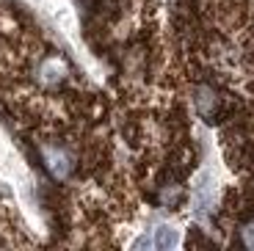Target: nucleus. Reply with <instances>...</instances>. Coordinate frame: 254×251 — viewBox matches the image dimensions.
I'll return each mask as SVG.
<instances>
[{"mask_svg": "<svg viewBox=\"0 0 254 251\" xmlns=\"http://www.w3.org/2000/svg\"><path fill=\"white\" fill-rule=\"evenodd\" d=\"M45 163L58 180H64V177L72 171V157L66 155V149H61V146H45Z\"/></svg>", "mask_w": 254, "mask_h": 251, "instance_id": "1", "label": "nucleus"}, {"mask_svg": "<svg viewBox=\"0 0 254 251\" xmlns=\"http://www.w3.org/2000/svg\"><path fill=\"white\" fill-rule=\"evenodd\" d=\"M177 243H180L177 229H172V226H158V229H155V238H152L155 249H174Z\"/></svg>", "mask_w": 254, "mask_h": 251, "instance_id": "2", "label": "nucleus"}, {"mask_svg": "<svg viewBox=\"0 0 254 251\" xmlns=\"http://www.w3.org/2000/svg\"><path fill=\"white\" fill-rule=\"evenodd\" d=\"M213 105H216V100H213V94H210L207 88H202L196 94V108L199 113H204V116H210V111H213Z\"/></svg>", "mask_w": 254, "mask_h": 251, "instance_id": "3", "label": "nucleus"}, {"mask_svg": "<svg viewBox=\"0 0 254 251\" xmlns=\"http://www.w3.org/2000/svg\"><path fill=\"white\" fill-rule=\"evenodd\" d=\"M241 240H243V246H246V249H254V221L241 229Z\"/></svg>", "mask_w": 254, "mask_h": 251, "instance_id": "4", "label": "nucleus"}]
</instances>
